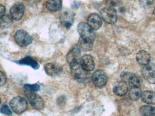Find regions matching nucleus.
I'll return each mask as SVG.
<instances>
[{"mask_svg": "<svg viewBox=\"0 0 155 116\" xmlns=\"http://www.w3.org/2000/svg\"><path fill=\"white\" fill-rule=\"evenodd\" d=\"M1 113L4 114L10 115L12 114V111L10 110V108L8 106L4 105L1 108Z\"/></svg>", "mask_w": 155, "mask_h": 116, "instance_id": "27", "label": "nucleus"}, {"mask_svg": "<svg viewBox=\"0 0 155 116\" xmlns=\"http://www.w3.org/2000/svg\"><path fill=\"white\" fill-rule=\"evenodd\" d=\"M12 17L8 16H4L0 19V26L5 28V27H7L8 26L11 25L12 21Z\"/></svg>", "mask_w": 155, "mask_h": 116, "instance_id": "24", "label": "nucleus"}, {"mask_svg": "<svg viewBox=\"0 0 155 116\" xmlns=\"http://www.w3.org/2000/svg\"><path fill=\"white\" fill-rule=\"evenodd\" d=\"M46 8L51 12H57L62 7L61 0H48L46 4Z\"/></svg>", "mask_w": 155, "mask_h": 116, "instance_id": "18", "label": "nucleus"}, {"mask_svg": "<svg viewBox=\"0 0 155 116\" xmlns=\"http://www.w3.org/2000/svg\"><path fill=\"white\" fill-rule=\"evenodd\" d=\"M11 109L15 114H20L26 111L28 108L27 101L23 98L16 97L14 98L10 103Z\"/></svg>", "mask_w": 155, "mask_h": 116, "instance_id": "4", "label": "nucleus"}, {"mask_svg": "<svg viewBox=\"0 0 155 116\" xmlns=\"http://www.w3.org/2000/svg\"><path fill=\"white\" fill-rule=\"evenodd\" d=\"M155 71V65L153 64H149L145 65L142 69V75L145 78H147L149 75L152 72Z\"/></svg>", "mask_w": 155, "mask_h": 116, "instance_id": "23", "label": "nucleus"}, {"mask_svg": "<svg viewBox=\"0 0 155 116\" xmlns=\"http://www.w3.org/2000/svg\"><path fill=\"white\" fill-rule=\"evenodd\" d=\"M24 11V5L21 2L16 3L13 5L10 10L11 17L15 21H19L22 17Z\"/></svg>", "mask_w": 155, "mask_h": 116, "instance_id": "10", "label": "nucleus"}, {"mask_svg": "<svg viewBox=\"0 0 155 116\" xmlns=\"http://www.w3.org/2000/svg\"><path fill=\"white\" fill-rule=\"evenodd\" d=\"M142 91L139 87H132L129 92V97L134 101H137L141 98Z\"/></svg>", "mask_w": 155, "mask_h": 116, "instance_id": "21", "label": "nucleus"}, {"mask_svg": "<svg viewBox=\"0 0 155 116\" xmlns=\"http://www.w3.org/2000/svg\"><path fill=\"white\" fill-rule=\"evenodd\" d=\"M136 59L139 65L144 66L150 63L151 55L146 51H140L137 54Z\"/></svg>", "mask_w": 155, "mask_h": 116, "instance_id": "15", "label": "nucleus"}, {"mask_svg": "<svg viewBox=\"0 0 155 116\" xmlns=\"http://www.w3.org/2000/svg\"><path fill=\"white\" fill-rule=\"evenodd\" d=\"M101 17L104 22L109 24H114L117 22V12L114 8L106 7L101 10Z\"/></svg>", "mask_w": 155, "mask_h": 116, "instance_id": "6", "label": "nucleus"}, {"mask_svg": "<svg viewBox=\"0 0 155 116\" xmlns=\"http://www.w3.org/2000/svg\"><path fill=\"white\" fill-rule=\"evenodd\" d=\"M77 31L81 39L93 43L95 39V34L94 30L87 23L83 22L78 24Z\"/></svg>", "mask_w": 155, "mask_h": 116, "instance_id": "1", "label": "nucleus"}, {"mask_svg": "<svg viewBox=\"0 0 155 116\" xmlns=\"http://www.w3.org/2000/svg\"></svg>", "mask_w": 155, "mask_h": 116, "instance_id": "35", "label": "nucleus"}, {"mask_svg": "<svg viewBox=\"0 0 155 116\" xmlns=\"http://www.w3.org/2000/svg\"><path fill=\"white\" fill-rule=\"evenodd\" d=\"M25 1H27V0H25Z\"/></svg>", "mask_w": 155, "mask_h": 116, "instance_id": "34", "label": "nucleus"}, {"mask_svg": "<svg viewBox=\"0 0 155 116\" xmlns=\"http://www.w3.org/2000/svg\"><path fill=\"white\" fill-rule=\"evenodd\" d=\"M121 78L123 82L132 87H139L141 79L139 77L131 72H124L121 74Z\"/></svg>", "mask_w": 155, "mask_h": 116, "instance_id": "8", "label": "nucleus"}, {"mask_svg": "<svg viewBox=\"0 0 155 116\" xmlns=\"http://www.w3.org/2000/svg\"><path fill=\"white\" fill-rule=\"evenodd\" d=\"M45 70L48 75L55 76L60 74L61 71V68L55 64L48 63L45 66Z\"/></svg>", "mask_w": 155, "mask_h": 116, "instance_id": "16", "label": "nucleus"}, {"mask_svg": "<svg viewBox=\"0 0 155 116\" xmlns=\"http://www.w3.org/2000/svg\"><path fill=\"white\" fill-rule=\"evenodd\" d=\"M141 99L144 103L149 104H155V93L151 91H145L141 95Z\"/></svg>", "mask_w": 155, "mask_h": 116, "instance_id": "17", "label": "nucleus"}, {"mask_svg": "<svg viewBox=\"0 0 155 116\" xmlns=\"http://www.w3.org/2000/svg\"><path fill=\"white\" fill-rule=\"evenodd\" d=\"M139 2L140 5L145 8L151 5L153 3L154 0H139Z\"/></svg>", "mask_w": 155, "mask_h": 116, "instance_id": "26", "label": "nucleus"}, {"mask_svg": "<svg viewBox=\"0 0 155 116\" xmlns=\"http://www.w3.org/2000/svg\"><path fill=\"white\" fill-rule=\"evenodd\" d=\"M105 1L107 6L114 8L115 6L117 5L119 0H105Z\"/></svg>", "mask_w": 155, "mask_h": 116, "instance_id": "28", "label": "nucleus"}, {"mask_svg": "<svg viewBox=\"0 0 155 116\" xmlns=\"http://www.w3.org/2000/svg\"><path fill=\"white\" fill-rule=\"evenodd\" d=\"M15 40L17 44L21 47H25L30 45L32 42L31 36L25 31L20 30L15 35Z\"/></svg>", "mask_w": 155, "mask_h": 116, "instance_id": "7", "label": "nucleus"}, {"mask_svg": "<svg viewBox=\"0 0 155 116\" xmlns=\"http://www.w3.org/2000/svg\"><path fill=\"white\" fill-rule=\"evenodd\" d=\"M6 78L5 75L0 71V87L2 86L6 83Z\"/></svg>", "mask_w": 155, "mask_h": 116, "instance_id": "29", "label": "nucleus"}, {"mask_svg": "<svg viewBox=\"0 0 155 116\" xmlns=\"http://www.w3.org/2000/svg\"><path fill=\"white\" fill-rule=\"evenodd\" d=\"M19 63L21 65H27L30 66L35 69H38L39 65L36 60L30 57H26L19 61Z\"/></svg>", "mask_w": 155, "mask_h": 116, "instance_id": "19", "label": "nucleus"}, {"mask_svg": "<svg viewBox=\"0 0 155 116\" xmlns=\"http://www.w3.org/2000/svg\"><path fill=\"white\" fill-rule=\"evenodd\" d=\"M81 51L78 47L72 48L66 55V60L69 65L80 63Z\"/></svg>", "mask_w": 155, "mask_h": 116, "instance_id": "12", "label": "nucleus"}, {"mask_svg": "<svg viewBox=\"0 0 155 116\" xmlns=\"http://www.w3.org/2000/svg\"><path fill=\"white\" fill-rule=\"evenodd\" d=\"M24 88L26 90H29V91H39L40 89V87L39 85L37 84H34V85H29V84H26L24 85Z\"/></svg>", "mask_w": 155, "mask_h": 116, "instance_id": "25", "label": "nucleus"}, {"mask_svg": "<svg viewBox=\"0 0 155 116\" xmlns=\"http://www.w3.org/2000/svg\"><path fill=\"white\" fill-rule=\"evenodd\" d=\"M59 19L62 25L69 29L74 22V13L70 9L64 8L59 13Z\"/></svg>", "mask_w": 155, "mask_h": 116, "instance_id": "5", "label": "nucleus"}, {"mask_svg": "<svg viewBox=\"0 0 155 116\" xmlns=\"http://www.w3.org/2000/svg\"><path fill=\"white\" fill-rule=\"evenodd\" d=\"M87 24L94 30H97L102 25V19L99 15L97 13L90 14L87 17Z\"/></svg>", "mask_w": 155, "mask_h": 116, "instance_id": "13", "label": "nucleus"}, {"mask_svg": "<svg viewBox=\"0 0 155 116\" xmlns=\"http://www.w3.org/2000/svg\"><path fill=\"white\" fill-rule=\"evenodd\" d=\"M24 94L31 105L35 109L41 110L44 108V101L41 97L35 92L26 90L24 92Z\"/></svg>", "mask_w": 155, "mask_h": 116, "instance_id": "2", "label": "nucleus"}, {"mask_svg": "<svg viewBox=\"0 0 155 116\" xmlns=\"http://www.w3.org/2000/svg\"><path fill=\"white\" fill-rule=\"evenodd\" d=\"M72 75L76 80L79 82H85L89 79L90 74L81 67L80 63L70 65Z\"/></svg>", "mask_w": 155, "mask_h": 116, "instance_id": "3", "label": "nucleus"}, {"mask_svg": "<svg viewBox=\"0 0 155 116\" xmlns=\"http://www.w3.org/2000/svg\"><path fill=\"white\" fill-rule=\"evenodd\" d=\"M1 98H0V104H1Z\"/></svg>", "mask_w": 155, "mask_h": 116, "instance_id": "33", "label": "nucleus"}, {"mask_svg": "<svg viewBox=\"0 0 155 116\" xmlns=\"http://www.w3.org/2000/svg\"><path fill=\"white\" fill-rule=\"evenodd\" d=\"M147 79L149 83L152 84H155V71L152 72L147 77Z\"/></svg>", "mask_w": 155, "mask_h": 116, "instance_id": "30", "label": "nucleus"}, {"mask_svg": "<svg viewBox=\"0 0 155 116\" xmlns=\"http://www.w3.org/2000/svg\"><path fill=\"white\" fill-rule=\"evenodd\" d=\"M128 90L127 85L125 82H118L115 84L113 88L114 93L116 95L122 97L126 94Z\"/></svg>", "mask_w": 155, "mask_h": 116, "instance_id": "14", "label": "nucleus"}, {"mask_svg": "<svg viewBox=\"0 0 155 116\" xmlns=\"http://www.w3.org/2000/svg\"><path fill=\"white\" fill-rule=\"evenodd\" d=\"M140 114L143 116H155V108L149 105H143L140 108Z\"/></svg>", "mask_w": 155, "mask_h": 116, "instance_id": "20", "label": "nucleus"}, {"mask_svg": "<svg viewBox=\"0 0 155 116\" xmlns=\"http://www.w3.org/2000/svg\"><path fill=\"white\" fill-rule=\"evenodd\" d=\"M107 74L102 70L95 71L92 76V81L96 87L102 88L106 85L107 82Z\"/></svg>", "mask_w": 155, "mask_h": 116, "instance_id": "9", "label": "nucleus"}, {"mask_svg": "<svg viewBox=\"0 0 155 116\" xmlns=\"http://www.w3.org/2000/svg\"><path fill=\"white\" fill-rule=\"evenodd\" d=\"M5 7L2 5L0 4V19L3 17L5 14Z\"/></svg>", "mask_w": 155, "mask_h": 116, "instance_id": "31", "label": "nucleus"}, {"mask_svg": "<svg viewBox=\"0 0 155 116\" xmlns=\"http://www.w3.org/2000/svg\"><path fill=\"white\" fill-rule=\"evenodd\" d=\"M80 64L83 69L87 72H90L94 68L95 64L93 58L88 55H85L81 57Z\"/></svg>", "mask_w": 155, "mask_h": 116, "instance_id": "11", "label": "nucleus"}, {"mask_svg": "<svg viewBox=\"0 0 155 116\" xmlns=\"http://www.w3.org/2000/svg\"><path fill=\"white\" fill-rule=\"evenodd\" d=\"M153 14H154L155 15V7L154 9V10H153Z\"/></svg>", "mask_w": 155, "mask_h": 116, "instance_id": "32", "label": "nucleus"}, {"mask_svg": "<svg viewBox=\"0 0 155 116\" xmlns=\"http://www.w3.org/2000/svg\"><path fill=\"white\" fill-rule=\"evenodd\" d=\"M93 43L86 41L81 38L79 39L78 43V48L80 51H88L93 48Z\"/></svg>", "mask_w": 155, "mask_h": 116, "instance_id": "22", "label": "nucleus"}]
</instances>
